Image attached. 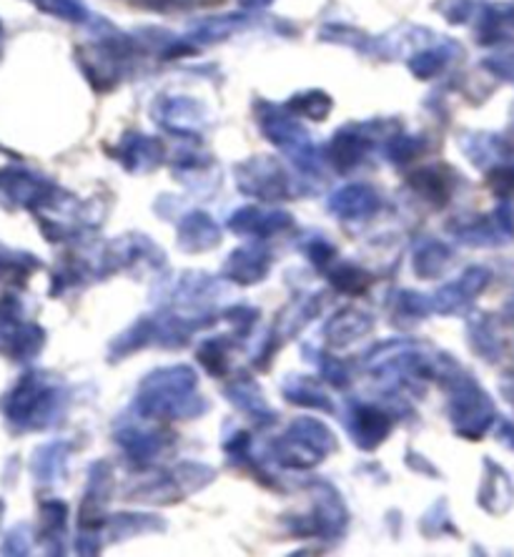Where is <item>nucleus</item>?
<instances>
[{"mask_svg": "<svg viewBox=\"0 0 514 557\" xmlns=\"http://www.w3.org/2000/svg\"><path fill=\"white\" fill-rule=\"evenodd\" d=\"M36 3L55 15H63V18L76 21L84 15V5H80V0H36Z\"/></svg>", "mask_w": 514, "mask_h": 557, "instance_id": "obj_1", "label": "nucleus"}]
</instances>
